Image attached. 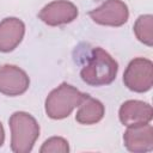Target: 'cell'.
I'll return each instance as SVG.
<instances>
[{
	"label": "cell",
	"mask_w": 153,
	"mask_h": 153,
	"mask_svg": "<svg viewBox=\"0 0 153 153\" xmlns=\"http://www.w3.org/2000/svg\"><path fill=\"white\" fill-rule=\"evenodd\" d=\"M117 72V61L103 48L97 47L87 57V62L80 71V76L90 86H104L116 79Z\"/></svg>",
	"instance_id": "1"
},
{
	"label": "cell",
	"mask_w": 153,
	"mask_h": 153,
	"mask_svg": "<svg viewBox=\"0 0 153 153\" xmlns=\"http://www.w3.org/2000/svg\"><path fill=\"white\" fill-rule=\"evenodd\" d=\"M11 129V149L14 153L31 152L39 136V126L33 116L25 111H16L8 120Z\"/></svg>",
	"instance_id": "2"
},
{
	"label": "cell",
	"mask_w": 153,
	"mask_h": 153,
	"mask_svg": "<svg viewBox=\"0 0 153 153\" xmlns=\"http://www.w3.org/2000/svg\"><path fill=\"white\" fill-rule=\"evenodd\" d=\"M86 93L80 92L76 87L62 82L54 88L45 99V114L53 120H62L68 117L72 111L80 105Z\"/></svg>",
	"instance_id": "3"
},
{
	"label": "cell",
	"mask_w": 153,
	"mask_h": 153,
	"mask_svg": "<svg viewBox=\"0 0 153 153\" xmlns=\"http://www.w3.org/2000/svg\"><path fill=\"white\" fill-rule=\"evenodd\" d=\"M123 82L133 92L143 93L153 86V63L145 57H135L129 62L124 73Z\"/></svg>",
	"instance_id": "4"
},
{
	"label": "cell",
	"mask_w": 153,
	"mask_h": 153,
	"mask_svg": "<svg viewBox=\"0 0 153 153\" xmlns=\"http://www.w3.org/2000/svg\"><path fill=\"white\" fill-rule=\"evenodd\" d=\"M91 19L104 26H122L129 18V10L122 0H105L100 6L88 12Z\"/></svg>",
	"instance_id": "5"
},
{
	"label": "cell",
	"mask_w": 153,
	"mask_h": 153,
	"mask_svg": "<svg viewBox=\"0 0 153 153\" xmlns=\"http://www.w3.org/2000/svg\"><path fill=\"white\" fill-rule=\"evenodd\" d=\"M79 14L78 7L68 0H55L47 4L38 13V18L49 26L72 23Z\"/></svg>",
	"instance_id": "6"
},
{
	"label": "cell",
	"mask_w": 153,
	"mask_h": 153,
	"mask_svg": "<svg viewBox=\"0 0 153 153\" xmlns=\"http://www.w3.org/2000/svg\"><path fill=\"white\" fill-rule=\"evenodd\" d=\"M30 86V79L25 71L14 65L0 66V93L16 97L25 93Z\"/></svg>",
	"instance_id": "7"
},
{
	"label": "cell",
	"mask_w": 153,
	"mask_h": 153,
	"mask_svg": "<svg viewBox=\"0 0 153 153\" xmlns=\"http://www.w3.org/2000/svg\"><path fill=\"white\" fill-rule=\"evenodd\" d=\"M123 142L128 151L134 153L149 152L153 148V128L149 123L128 126L123 134Z\"/></svg>",
	"instance_id": "8"
},
{
	"label": "cell",
	"mask_w": 153,
	"mask_h": 153,
	"mask_svg": "<svg viewBox=\"0 0 153 153\" xmlns=\"http://www.w3.org/2000/svg\"><path fill=\"white\" fill-rule=\"evenodd\" d=\"M118 117L121 123L126 127L139 123H149L153 117V109L143 100L130 99L121 105Z\"/></svg>",
	"instance_id": "9"
},
{
	"label": "cell",
	"mask_w": 153,
	"mask_h": 153,
	"mask_svg": "<svg viewBox=\"0 0 153 153\" xmlns=\"http://www.w3.org/2000/svg\"><path fill=\"white\" fill-rule=\"evenodd\" d=\"M25 24L16 17H7L0 22V51L10 53L23 41Z\"/></svg>",
	"instance_id": "10"
},
{
	"label": "cell",
	"mask_w": 153,
	"mask_h": 153,
	"mask_svg": "<svg viewBox=\"0 0 153 153\" xmlns=\"http://www.w3.org/2000/svg\"><path fill=\"white\" fill-rule=\"evenodd\" d=\"M105 114V108L103 103L96 98H92L86 93L85 98L79 105V109L75 115V121L80 124H96L98 123Z\"/></svg>",
	"instance_id": "11"
},
{
	"label": "cell",
	"mask_w": 153,
	"mask_h": 153,
	"mask_svg": "<svg viewBox=\"0 0 153 153\" xmlns=\"http://www.w3.org/2000/svg\"><path fill=\"white\" fill-rule=\"evenodd\" d=\"M134 33L136 38L147 47L153 45V16L142 14L134 24Z\"/></svg>",
	"instance_id": "12"
},
{
	"label": "cell",
	"mask_w": 153,
	"mask_h": 153,
	"mask_svg": "<svg viewBox=\"0 0 153 153\" xmlns=\"http://www.w3.org/2000/svg\"><path fill=\"white\" fill-rule=\"evenodd\" d=\"M41 153H67L69 152L68 141L61 136H53L45 140L39 148Z\"/></svg>",
	"instance_id": "13"
},
{
	"label": "cell",
	"mask_w": 153,
	"mask_h": 153,
	"mask_svg": "<svg viewBox=\"0 0 153 153\" xmlns=\"http://www.w3.org/2000/svg\"><path fill=\"white\" fill-rule=\"evenodd\" d=\"M4 141H5V130H4L2 123L0 122V147L4 145Z\"/></svg>",
	"instance_id": "14"
}]
</instances>
